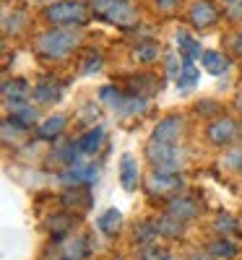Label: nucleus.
Returning a JSON list of instances; mask_svg holds the SVG:
<instances>
[{
	"mask_svg": "<svg viewBox=\"0 0 242 260\" xmlns=\"http://www.w3.org/2000/svg\"><path fill=\"white\" fill-rule=\"evenodd\" d=\"M237 122L232 120V117H216L211 125H208V141L214 143V146H227V143H232L234 138H237Z\"/></svg>",
	"mask_w": 242,
	"mask_h": 260,
	"instance_id": "5",
	"label": "nucleus"
},
{
	"mask_svg": "<svg viewBox=\"0 0 242 260\" xmlns=\"http://www.w3.org/2000/svg\"><path fill=\"white\" fill-rule=\"evenodd\" d=\"M162 260H172V257H169V255H164V257H162Z\"/></svg>",
	"mask_w": 242,
	"mask_h": 260,
	"instance_id": "31",
	"label": "nucleus"
},
{
	"mask_svg": "<svg viewBox=\"0 0 242 260\" xmlns=\"http://www.w3.org/2000/svg\"><path fill=\"white\" fill-rule=\"evenodd\" d=\"M234 52L237 55H242V31L237 34V39H234Z\"/></svg>",
	"mask_w": 242,
	"mask_h": 260,
	"instance_id": "30",
	"label": "nucleus"
},
{
	"mask_svg": "<svg viewBox=\"0 0 242 260\" xmlns=\"http://www.w3.org/2000/svg\"><path fill=\"white\" fill-rule=\"evenodd\" d=\"M172 216L174 219H180V221H185V219H190V216H195V211H198V206H195V201H190V198H177V201H172Z\"/></svg>",
	"mask_w": 242,
	"mask_h": 260,
	"instance_id": "18",
	"label": "nucleus"
},
{
	"mask_svg": "<svg viewBox=\"0 0 242 260\" xmlns=\"http://www.w3.org/2000/svg\"><path fill=\"white\" fill-rule=\"evenodd\" d=\"M201 65L211 76H222V73L229 71V57H224L222 52H216V50H206L201 55Z\"/></svg>",
	"mask_w": 242,
	"mask_h": 260,
	"instance_id": "9",
	"label": "nucleus"
},
{
	"mask_svg": "<svg viewBox=\"0 0 242 260\" xmlns=\"http://www.w3.org/2000/svg\"><path fill=\"white\" fill-rule=\"evenodd\" d=\"M120 3H128V0H120Z\"/></svg>",
	"mask_w": 242,
	"mask_h": 260,
	"instance_id": "32",
	"label": "nucleus"
},
{
	"mask_svg": "<svg viewBox=\"0 0 242 260\" xmlns=\"http://www.w3.org/2000/svg\"><path fill=\"white\" fill-rule=\"evenodd\" d=\"M26 94H29V83H26V81L13 78V81H6V83H3V96H6V102H13L16 107L24 104Z\"/></svg>",
	"mask_w": 242,
	"mask_h": 260,
	"instance_id": "11",
	"label": "nucleus"
},
{
	"mask_svg": "<svg viewBox=\"0 0 242 260\" xmlns=\"http://www.w3.org/2000/svg\"><path fill=\"white\" fill-rule=\"evenodd\" d=\"M183 127H185L183 117H177V115L164 117V120L157 125V130H154L151 141H162V143H177V141H180V136H183Z\"/></svg>",
	"mask_w": 242,
	"mask_h": 260,
	"instance_id": "6",
	"label": "nucleus"
},
{
	"mask_svg": "<svg viewBox=\"0 0 242 260\" xmlns=\"http://www.w3.org/2000/svg\"><path fill=\"white\" fill-rule=\"evenodd\" d=\"M102 141H104V130L102 127H92L89 133H83L81 141H78L81 154H97V151L102 148Z\"/></svg>",
	"mask_w": 242,
	"mask_h": 260,
	"instance_id": "12",
	"label": "nucleus"
},
{
	"mask_svg": "<svg viewBox=\"0 0 242 260\" xmlns=\"http://www.w3.org/2000/svg\"><path fill=\"white\" fill-rule=\"evenodd\" d=\"M136 57L143 60V62H151V60H157V57H159V50L154 47V45H141V47L136 50Z\"/></svg>",
	"mask_w": 242,
	"mask_h": 260,
	"instance_id": "23",
	"label": "nucleus"
},
{
	"mask_svg": "<svg viewBox=\"0 0 242 260\" xmlns=\"http://www.w3.org/2000/svg\"><path fill=\"white\" fill-rule=\"evenodd\" d=\"M71 229V224H68V219H65V216H55V219H52V232L60 237L63 232H68Z\"/></svg>",
	"mask_w": 242,
	"mask_h": 260,
	"instance_id": "26",
	"label": "nucleus"
},
{
	"mask_svg": "<svg viewBox=\"0 0 242 260\" xmlns=\"http://www.w3.org/2000/svg\"><path fill=\"white\" fill-rule=\"evenodd\" d=\"M188 18H190V24H193L195 29H208V26H214V24H216L219 11L208 3V0H198V3H193V8H190Z\"/></svg>",
	"mask_w": 242,
	"mask_h": 260,
	"instance_id": "7",
	"label": "nucleus"
},
{
	"mask_svg": "<svg viewBox=\"0 0 242 260\" xmlns=\"http://www.w3.org/2000/svg\"><path fill=\"white\" fill-rule=\"evenodd\" d=\"M177 50H180V57H185V60H195L203 55L201 42L195 37H190L188 31H177Z\"/></svg>",
	"mask_w": 242,
	"mask_h": 260,
	"instance_id": "10",
	"label": "nucleus"
},
{
	"mask_svg": "<svg viewBox=\"0 0 242 260\" xmlns=\"http://www.w3.org/2000/svg\"><path fill=\"white\" fill-rule=\"evenodd\" d=\"M224 164H227L229 169H242V146H234L232 151H227Z\"/></svg>",
	"mask_w": 242,
	"mask_h": 260,
	"instance_id": "22",
	"label": "nucleus"
},
{
	"mask_svg": "<svg viewBox=\"0 0 242 260\" xmlns=\"http://www.w3.org/2000/svg\"><path fill=\"white\" fill-rule=\"evenodd\" d=\"M120 221H123V216H120V211L117 208H109V211H104L102 216H99V229L104 232V234H117L120 232Z\"/></svg>",
	"mask_w": 242,
	"mask_h": 260,
	"instance_id": "16",
	"label": "nucleus"
},
{
	"mask_svg": "<svg viewBox=\"0 0 242 260\" xmlns=\"http://www.w3.org/2000/svg\"><path fill=\"white\" fill-rule=\"evenodd\" d=\"M146 156L159 172H177L183 167V159H185V154L177 148V143H162V141H151L146 146Z\"/></svg>",
	"mask_w": 242,
	"mask_h": 260,
	"instance_id": "2",
	"label": "nucleus"
},
{
	"mask_svg": "<svg viewBox=\"0 0 242 260\" xmlns=\"http://www.w3.org/2000/svg\"><path fill=\"white\" fill-rule=\"evenodd\" d=\"M83 255H86L83 242H76V247H68V250H65V260H81Z\"/></svg>",
	"mask_w": 242,
	"mask_h": 260,
	"instance_id": "25",
	"label": "nucleus"
},
{
	"mask_svg": "<svg viewBox=\"0 0 242 260\" xmlns=\"http://www.w3.org/2000/svg\"><path fill=\"white\" fill-rule=\"evenodd\" d=\"M65 125H68V120H65V115H52V117H47L45 122L39 125V136L42 138H57L63 130H65Z\"/></svg>",
	"mask_w": 242,
	"mask_h": 260,
	"instance_id": "15",
	"label": "nucleus"
},
{
	"mask_svg": "<svg viewBox=\"0 0 242 260\" xmlns=\"http://www.w3.org/2000/svg\"><path fill=\"white\" fill-rule=\"evenodd\" d=\"M120 182L125 190H133L138 182V164L133 161V156H123L120 161Z\"/></svg>",
	"mask_w": 242,
	"mask_h": 260,
	"instance_id": "13",
	"label": "nucleus"
},
{
	"mask_svg": "<svg viewBox=\"0 0 242 260\" xmlns=\"http://www.w3.org/2000/svg\"><path fill=\"white\" fill-rule=\"evenodd\" d=\"M180 185H183V180L174 175V172H154L151 175V190H157L162 195L180 190Z\"/></svg>",
	"mask_w": 242,
	"mask_h": 260,
	"instance_id": "8",
	"label": "nucleus"
},
{
	"mask_svg": "<svg viewBox=\"0 0 242 260\" xmlns=\"http://www.w3.org/2000/svg\"><path fill=\"white\" fill-rule=\"evenodd\" d=\"M214 252H216L219 257H232V255L237 252V247H234L232 242H227V240H219V242H214Z\"/></svg>",
	"mask_w": 242,
	"mask_h": 260,
	"instance_id": "24",
	"label": "nucleus"
},
{
	"mask_svg": "<svg viewBox=\"0 0 242 260\" xmlns=\"http://www.w3.org/2000/svg\"><path fill=\"white\" fill-rule=\"evenodd\" d=\"M157 232H164L169 237H180L183 234V221L180 219H162L159 226H157Z\"/></svg>",
	"mask_w": 242,
	"mask_h": 260,
	"instance_id": "21",
	"label": "nucleus"
},
{
	"mask_svg": "<svg viewBox=\"0 0 242 260\" xmlns=\"http://www.w3.org/2000/svg\"><path fill=\"white\" fill-rule=\"evenodd\" d=\"M99 99L104 102V104H109L112 110H120V112H125V104H128V94H123L120 89H115V86H104V89L99 91Z\"/></svg>",
	"mask_w": 242,
	"mask_h": 260,
	"instance_id": "14",
	"label": "nucleus"
},
{
	"mask_svg": "<svg viewBox=\"0 0 242 260\" xmlns=\"http://www.w3.org/2000/svg\"><path fill=\"white\" fill-rule=\"evenodd\" d=\"M45 18L55 26H73V24H83L89 13H86L83 3H73V0H63V3H52L45 8Z\"/></svg>",
	"mask_w": 242,
	"mask_h": 260,
	"instance_id": "3",
	"label": "nucleus"
},
{
	"mask_svg": "<svg viewBox=\"0 0 242 260\" xmlns=\"http://www.w3.org/2000/svg\"><path fill=\"white\" fill-rule=\"evenodd\" d=\"M157 6H159V8H164V11H169V8L177 6V0H157Z\"/></svg>",
	"mask_w": 242,
	"mask_h": 260,
	"instance_id": "29",
	"label": "nucleus"
},
{
	"mask_svg": "<svg viewBox=\"0 0 242 260\" xmlns=\"http://www.w3.org/2000/svg\"><path fill=\"white\" fill-rule=\"evenodd\" d=\"M195 81H198V71H195L193 60H183V71L177 76V86L185 91V89H190V86H195Z\"/></svg>",
	"mask_w": 242,
	"mask_h": 260,
	"instance_id": "19",
	"label": "nucleus"
},
{
	"mask_svg": "<svg viewBox=\"0 0 242 260\" xmlns=\"http://www.w3.org/2000/svg\"><path fill=\"white\" fill-rule=\"evenodd\" d=\"M99 68H102V57L99 55H89V62L83 65V73H94Z\"/></svg>",
	"mask_w": 242,
	"mask_h": 260,
	"instance_id": "27",
	"label": "nucleus"
},
{
	"mask_svg": "<svg viewBox=\"0 0 242 260\" xmlns=\"http://www.w3.org/2000/svg\"><path fill=\"white\" fill-rule=\"evenodd\" d=\"M65 203H68L71 208H76V206H81V208H89V203H92V195H89V192H83V190H76V192H68V195H65Z\"/></svg>",
	"mask_w": 242,
	"mask_h": 260,
	"instance_id": "20",
	"label": "nucleus"
},
{
	"mask_svg": "<svg viewBox=\"0 0 242 260\" xmlns=\"http://www.w3.org/2000/svg\"><path fill=\"white\" fill-rule=\"evenodd\" d=\"M229 18H242V0H232V6H229Z\"/></svg>",
	"mask_w": 242,
	"mask_h": 260,
	"instance_id": "28",
	"label": "nucleus"
},
{
	"mask_svg": "<svg viewBox=\"0 0 242 260\" xmlns=\"http://www.w3.org/2000/svg\"><path fill=\"white\" fill-rule=\"evenodd\" d=\"M60 94H63V89H60V86H55L52 81L39 83L37 89H34V99H37V102H42V104H52V102H57V99H60Z\"/></svg>",
	"mask_w": 242,
	"mask_h": 260,
	"instance_id": "17",
	"label": "nucleus"
},
{
	"mask_svg": "<svg viewBox=\"0 0 242 260\" xmlns=\"http://www.w3.org/2000/svg\"><path fill=\"white\" fill-rule=\"evenodd\" d=\"M94 11L107 18L109 24L117 26H133L136 24V11L128 3H120V0H94Z\"/></svg>",
	"mask_w": 242,
	"mask_h": 260,
	"instance_id": "4",
	"label": "nucleus"
},
{
	"mask_svg": "<svg viewBox=\"0 0 242 260\" xmlns=\"http://www.w3.org/2000/svg\"><path fill=\"white\" fill-rule=\"evenodd\" d=\"M76 34L73 31H65V29H55V31H47L37 39V50L50 57V60H63L73 47H76Z\"/></svg>",
	"mask_w": 242,
	"mask_h": 260,
	"instance_id": "1",
	"label": "nucleus"
}]
</instances>
